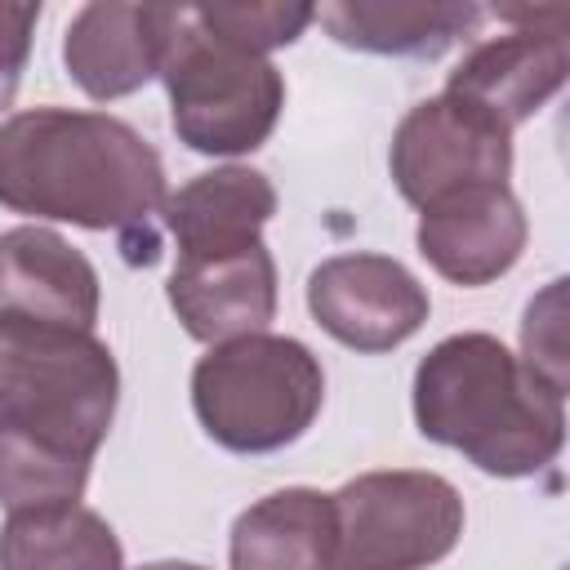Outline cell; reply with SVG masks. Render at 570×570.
Instances as JSON below:
<instances>
[{
	"mask_svg": "<svg viewBox=\"0 0 570 570\" xmlns=\"http://www.w3.org/2000/svg\"><path fill=\"white\" fill-rule=\"evenodd\" d=\"M169 187L156 147L107 111L36 107L0 125V205L89 232L142 236L156 258V218Z\"/></svg>",
	"mask_w": 570,
	"mask_h": 570,
	"instance_id": "6da1fadb",
	"label": "cell"
},
{
	"mask_svg": "<svg viewBox=\"0 0 570 570\" xmlns=\"http://www.w3.org/2000/svg\"><path fill=\"white\" fill-rule=\"evenodd\" d=\"M414 423L490 476H534L566 445V396L494 334H450L414 370Z\"/></svg>",
	"mask_w": 570,
	"mask_h": 570,
	"instance_id": "7a4b0ae2",
	"label": "cell"
},
{
	"mask_svg": "<svg viewBox=\"0 0 570 570\" xmlns=\"http://www.w3.org/2000/svg\"><path fill=\"white\" fill-rule=\"evenodd\" d=\"M120 370L94 330L0 316V432L94 459L111 432Z\"/></svg>",
	"mask_w": 570,
	"mask_h": 570,
	"instance_id": "3957f363",
	"label": "cell"
},
{
	"mask_svg": "<svg viewBox=\"0 0 570 570\" xmlns=\"http://www.w3.org/2000/svg\"><path fill=\"white\" fill-rule=\"evenodd\" d=\"M160 80L178 142L200 156H240L263 147L285 107L276 62L214 31L196 4L169 9Z\"/></svg>",
	"mask_w": 570,
	"mask_h": 570,
	"instance_id": "277c9868",
	"label": "cell"
},
{
	"mask_svg": "<svg viewBox=\"0 0 570 570\" xmlns=\"http://www.w3.org/2000/svg\"><path fill=\"white\" fill-rule=\"evenodd\" d=\"M325 401V370L307 343L285 334H245L214 343L191 370V410L209 441L232 454H272L294 445Z\"/></svg>",
	"mask_w": 570,
	"mask_h": 570,
	"instance_id": "5b68a950",
	"label": "cell"
},
{
	"mask_svg": "<svg viewBox=\"0 0 570 570\" xmlns=\"http://www.w3.org/2000/svg\"><path fill=\"white\" fill-rule=\"evenodd\" d=\"M330 570H428L463 534V499L436 472H365L334 494Z\"/></svg>",
	"mask_w": 570,
	"mask_h": 570,
	"instance_id": "8992f818",
	"label": "cell"
},
{
	"mask_svg": "<svg viewBox=\"0 0 570 570\" xmlns=\"http://www.w3.org/2000/svg\"><path fill=\"white\" fill-rule=\"evenodd\" d=\"M392 183L410 205H432L450 191L508 183L512 174V129H503L481 107L436 94L410 107L392 134Z\"/></svg>",
	"mask_w": 570,
	"mask_h": 570,
	"instance_id": "52a82bcc",
	"label": "cell"
},
{
	"mask_svg": "<svg viewBox=\"0 0 570 570\" xmlns=\"http://www.w3.org/2000/svg\"><path fill=\"white\" fill-rule=\"evenodd\" d=\"M494 18L517 22L508 36H494L476 45L445 80V94L481 107L494 116L503 129H517L530 120L552 94H561L566 71H570V9L548 4V9H494Z\"/></svg>",
	"mask_w": 570,
	"mask_h": 570,
	"instance_id": "ba28073f",
	"label": "cell"
},
{
	"mask_svg": "<svg viewBox=\"0 0 570 570\" xmlns=\"http://www.w3.org/2000/svg\"><path fill=\"white\" fill-rule=\"evenodd\" d=\"M316 325L352 352H392L432 312L419 276L387 254H334L307 276Z\"/></svg>",
	"mask_w": 570,
	"mask_h": 570,
	"instance_id": "9c48e42d",
	"label": "cell"
},
{
	"mask_svg": "<svg viewBox=\"0 0 570 570\" xmlns=\"http://www.w3.org/2000/svg\"><path fill=\"white\" fill-rule=\"evenodd\" d=\"M525 236L530 223L508 183L463 187L423 205L414 232L428 267L468 289L508 276L525 249Z\"/></svg>",
	"mask_w": 570,
	"mask_h": 570,
	"instance_id": "30bf717a",
	"label": "cell"
},
{
	"mask_svg": "<svg viewBox=\"0 0 570 570\" xmlns=\"http://www.w3.org/2000/svg\"><path fill=\"white\" fill-rule=\"evenodd\" d=\"M169 9L174 4H129V0H94L76 9L62 36L67 76L98 102L142 89L151 76H160Z\"/></svg>",
	"mask_w": 570,
	"mask_h": 570,
	"instance_id": "8fae6325",
	"label": "cell"
},
{
	"mask_svg": "<svg viewBox=\"0 0 570 570\" xmlns=\"http://www.w3.org/2000/svg\"><path fill=\"white\" fill-rule=\"evenodd\" d=\"M94 263L49 227H13L0 236V316L94 330L98 321Z\"/></svg>",
	"mask_w": 570,
	"mask_h": 570,
	"instance_id": "7c38bea8",
	"label": "cell"
},
{
	"mask_svg": "<svg viewBox=\"0 0 570 570\" xmlns=\"http://www.w3.org/2000/svg\"><path fill=\"white\" fill-rule=\"evenodd\" d=\"M169 307L200 343L263 334L276 316V263L267 245H245L218 258H178L169 276Z\"/></svg>",
	"mask_w": 570,
	"mask_h": 570,
	"instance_id": "4fadbf2b",
	"label": "cell"
},
{
	"mask_svg": "<svg viewBox=\"0 0 570 570\" xmlns=\"http://www.w3.org/2000/svg\"><path fill=\"white\" fill-rule=\"evenodd\" d=\"M276 214V187L249 165H223L196 174L165 200V227L178 245V258H218L263 240L267 218Z\"/></svg>",
	"mask_w": 570,
	"mask_h": 570,
	"instance_id": "5bb4252c",
	"label": "cell"
},
{
	"mask_svg": "<svg viewBox=\"0 0 570 570\" xmlns=\"http://www.w3.org/2000/svg\"><path fill=\"white\" fill-rule=\"evenodd\" d=\"M334 499L307 485L272 490L232 521V570H330Z\"/></svg>",
	"mask_w": 570,
	"mask_h": 570,
	"instance_id": "9a60e30c",
	"label": "cell"
},
{
	"mask_svg": "<svg viewBox=\"0 0 570 570\" xmlns=\"http://www.w3.org/2000/svg\"><path fill=\"white\" fill-rule=\"evenodd\" d=\"M476 4H441V0H338L321 4L316 22L347 49L392 53V58H436L463 31L481 22Z\"/></svg>",
	"mask_w": 570,
	"mask_h": 570,
	"instance_id": "2e32d148",
	"label": "cell"
},
{
	"mask_svg": "<svg viewBox=\"0 0 570 570\" xmlns=\"http://www.w3.org/2000/svg\"><path fill=\"white\" fill-rule=\"evenodd\" d=\"M0 570H125L116 530L85 503L9 512L0 525Z\"/></svg>",
	"mask_w": 570,
	"mask_h": 570,
	"instance_id": "e0dca14e",
	"label": "cell"
},
{
	"mask_svg": "<svg viewBox=\"0 0 570 570\" xmlns=\"http://www.w3.org/2000/svg\"><path fill=\"white\" fill-rule=\"evenodd\" d=\"M94 459H76L62 450H45L0 432V508L31 512L53 503H80Z\"/></svg>",
	"mask_w": 570,
	"mask_h": 570,
	"instance_id": "ac0fdd59",
	"label": "cell"
},
{
	"mask_svg": "<svg viewBox=\"0 0 570 570\" xmlns=\"http://www.w3.org/2000/svg\"><path fill=\"white\" fill-rule=\"evenodd\" d=\"M196 13L214 31H223L227 40H236L263 58L281 45H294L303 36V27L316 22L312 4H196Z\"/></svg>",
	"mask_w": 570,
	"mask_h": 570,
	"instance_id": "d6986e66",
	"label": "cell"
},
{
	"mask_svg": "<svg viewBox=\"0 0 570 570\" xmlns=\"http://www.w3.org/2000/svg\"><path fill=\"white\" fill-rule=\"evenodd\" d=\"M521 365L566 396V374H570V356H566V281H548L543 294L530 298L525 321H521Z\"/></svg>",
	"mask_w": 570,
	"mask_h": 570,
	"instance_id": "ffe728a7",
	"label": "cell"
},
{
	"mask_svg": "<svg viewBox=\"0 0 570 570\" xmlns=\"http://www.w3.org/2000/svg\"><path fill=\"white\" fill-rule=\"evenodd\" d=\"M36 22H40V4H0V111L18 94L22 67L31 58Z\"/></svg>",
	"mask_w": 570,
	"mask_h": 570,
	"instance_id": "44dd1931",
	"label": "cell"
},
{
	"mask_svg": "<svg viewBox=\"0 0 570 570\" xmlns=\"http://www.w3.org/2000/svg\"><path fill=\"white\" fill-rule=\"evenodd\" d=\"M138 570H205V566H191V561H156V566H138Z\"/></svg>",
	"mask_w": 570,
	"mask_h": 570,
	"instance_id": "7402d4cb",
	"label": "cell"
}]
</instances>
